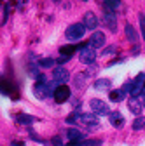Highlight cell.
Instances as JSON below:
<instances>
[{
    "label": "cell",
    "instance_id": "6da1fadb",
    "mask_svg": "<svg viewBox=\"0 0 145 146\" xmlns=\"http://www.w3.org/2000/svg\"><path fill=\"white\" fill-rule=\"evenodd\" d=\"M86 33V26L82 23H75V25H70L65 31V36L70 40V42H75V40H81Z\"/></svg>",
    "mask_w": 145,
    "mask_h": 146
},
{
    "label": "cell",
    "instance_id": "7a4b0ae2",
    "mask_svg": "<svg viewBox=\"0 0 145 146\" xmlns=\"http://www.w3.org/2000/svg\"><path fill=\"white\" fill-rule=\"evenodd\" d=\"M79 59H81V63H84V64H93L95 59H96V52H95V49L89 47V44L84 45V47L79 50Z\"/></svg>",
    "mask_w": 145,
    "mask_h": 146
},
{
    "label": "cell",
    "instance_id": "3957f363",
    "mask_svg": "<svg viewBox=\"0 0 145 146\" xmlns=\"http://www.w3.org/2000/svg\"><path fill=\"white\" fill-rule=\"evenodd\" d=\"M89 108L93 110L95 115H110V108L107 103H103L101 99H91L89 101Z\"/></svg>",
    "mask_w": 145,
    "mask_h": 146
},
{
    "label": "cell",
    "instance_id": "277c9868",
    "mask_svg": "<svg viewBox=\"0 0 145 146\" xmlns=\"http://www.w3.org/2000/svg\"><path fill=\"white\" fill-rule=\"evenodd\" d=\"M79 122L84 127H87L89 131H96L98 129V118H96L95 113H82L81 118H79Z\"/></svg>",
    "mask_w": 145,
    "mask_h": 146
},
{
    "label": "cell",
    "instance_id": "5b68a950",
    "mask_svg": "<svg viewBox=\"0 0 145 146\" xmlns=\"http://www.w3.org/2000/svg\"><path fill=\"white\" fill-rule=\"evenodd\" d=\"M145 85V73H138L136 78L131 80V90H130V94L131 98H136L140 92H142V87Z\"/></svg>",
    "mask_w": 145,
    "mask_h": 146
},
{
    "label": "cell",
    "instance_id": "8992f818",
    "mask_svg": "<svg viewBox=\"0 0 145 146\" xmlns=\"http://www.w3.org/2000/svg\"><path fill=\"white\" fill-rule=\"evenodd\" d=\"M52 78H54V82H56V84L65 85V82H68V78H70V73H68L66 68L60 66V68H54L52 70Z\"/></svg>",
    "mask_w": 145,
    "mask_h": 146
},
{
    "label": "cell",
    "instance_id": "52a82bcc",
    "mask_svg": "<svg viewBox=\"0 0 145 146\" xmlns=\"http://www.w3.org/2000/svg\"><path fill=\"white\" fill-rule=\"evenodd\" d=\"M52 98H54V101L60 103V104L61 103H66L70 99V89H68V85H60L56 90H54Z\"/></svg>",
    "mask_w": 145,
    "mask_h": 146
},
{
    "label": "cell",
    "instance_id": "ba28073f",
    "mask_svg": "<svg viewBox=\"0 0 145 146\" xmlns=\"http://www.w3.org/2000/svg\"><path fill=\"white\" fill-rule=\"evenodd\" d=\"M103 23L108 26L110 31H117V14L110 12V11H105L103 12Z\"/></svg>",
    "mask_w": 145,
    "mask_h": 146
},
{
    "label": "cell",
    "instance_id": "9c48e42d",
    "mask_svg": "<svg viewBox=\"0 0 145 146\" xmlns=\"http://www.w3.org/2000/svg\"><path fill=\"white\" fill-rule=\"evenodd\" d=\"M105 45V33L103 31H95L89 38V47L93 49H98V47H103Z\"/></svg>",
    "mask_w": 145,
    "mask_h": 146
},
{
    "label": "cell",
    "instance_id": "30bf717a",
    "mask_svg": "<svg viewBox=\"0 0 145 146\" xmlns=\"http://www.w3.org/2000/svg\"><path fill=\"white\" fill-rule=\"evenodd\" d=\"M82 25L86 26V30H95V28L98 26V19H96L95 12L87 11V12L84 14V21H82Z\"/></svg>",
    "mask_w": 145,
    "mask_h": 146
},
{
    "label": "cell",
    "instance_id": "8fae6325",
    "mask_svg": "<svg viewBox=\"0 0 145 146\" xmlns=\"http://www.w3.org/2000/svg\"><path fill=\"white\" fill-rule=\"evenodd\" d=\"M66 136H68V139H70L72 143H81V141H84V139H86V134H84V132H81L79 129H74V127L66 131Z\"/></svg>",
    "mask_w": 145,
    "mask_h": 146
},
{
    "label": "cell",
    "instance_id": "7c38bea8",
    "mask_svg": "<svg viewBox=\"0 0 145 146\" xmlns=\"http://www.w3.org/2000/svg\"><path fill=\"white\" fill-rule=\"evenodd\" d=\"M108 118H110V123L115 127V129H121V127L124 125V117H122L119 111H110Z\"/></svg>",
    "mask_w": 145,
    "mask_h": 146
},
{
    "label": "cell",
    "instance_id": "4fadbf2b",
    "mask_svg": "<svg viewBox=\"0 0 145 146\" xmlns=\"http://www.w3.org/2000/svg\"><path fill=\"white\" fill-rule=\"evenodd\" d=\"M75 50H77V47L74 44H68V45H61L60 47V54L63 58H72L75 54Z\"/></svg>",
    "mask_w": 145,
    "mask_h": 146
},
{
    "label": "cell",
    "instance_id": "5bb4252c",
    "mask_svg": "<svg viewBox=\"0 0 145 146\" xmlns=\"http://www.w3.org/2000/svg\"><path fill=\"white\" fill-rule=\"evenodd\" d=\"M124 31H126V36H128V40H130V42H133V44H135V42L138 40V33L135 31V28H133L130 23H126Z\"/></svg>",
    "mask_w": 145,
    "mask_h": 146
},
{
    "label": "cell",
    "instance_id": "9a60e30c",
    "mask_svg": "<svg viewBox=\"0 0 145 146\" xmlns=\"http://www.w3.org/2000/svg\"><path fill=\"white\" fill-rule=\"evenodd\" d=\"M128 104H130V111H131V113H135V115H140V111H142L143 104H142V103H140L136 98H131Z\"/></svg>",
    "mask_w": 145,
    "mask_h": 146
},
{
    "label": "cell",
    "instance_id": "2e32d148",
    "mask_svg": "<svg viewBox=\"0 0 145 146\" xmlns=\"http://www.w3.org/2000/svg\"><path fill=\"white\" fill-rule=\"evenodd\" d=\"M35 120V117H32V115H25V113H21V115H17L16 117V122L17 123H21V125H30V123H33Z\"/></svg>",
    "mask_w": 145,
    "mask_h": 146
},
{
    "label": "cell",
    "instance_id": "e0dca14e",
    "mask_svg": "<svg viewBox=\"0 0 145 146\" xmlns=\"http://www.w3.org/2000/svg\"><path fill=\"white\" fill-rule=\"evenodd\" d=\"M110 85H112V82L108 78H100V80L95 82V89H98V90H108Z\"/></svg>",
    "mask_w": 145,
    "mask_h": 146
},
{
    "label": "cell",
    "instance_id": "ac0fdd59",
    "mask_svg": "<svg viewBox=\"0 0 145 146\" xmlns=\"http://www.w3.org/2000/svg\"><path fill=\"white\" fill-rule=\"evenodd\" d=\"M124 90L122 89H119V90H110V96H108V98H110V101H114V103H121L122 99H124Z\"/></svg>",
    "mask_w": 145,
    "mask_h": 146
},
{
    "label": "cell",
    "instance_id": "d6986e66",
    "mask_svg": "<svg viewBox=\"0 0 145 146\" xmlns=\"http://www.w3.org/2000/svg\"><path fill=\"white\" fill-rule=\"evenodd\" d=\"M121 2H117V0H107V2H103V7L105 11H110V12H115L119 9Z\"/></svg>",
    "mask_w": 145,
    "mask_h": 146
},
{
    "label": "cell",
    "instance_id": "ffe728a7",
    "mask_svg": "<svg viewBox=\"0 0 145 146\" xmlns=\"http://www.w3.org/2000/svg\"><path fill=\"white\" fill-rule=\"evenodd\" d=\"M131 127H133V131H142V129H145V117H136L135 122L131 123Z\"/></svg>",
    "mask_w": 145,
    "mask_h": 146
},
{
    "label": "cell",
    "instance_id": "44dd1931",
    "mask_svg": "<svg viewBox=\"0 0 145 146\" xmlns=\"http://www.w3.org/2000/svg\"><path fill=\"white\" fill-rule=\"evenodd\" d=\"M86 78H87L86 73H79V75H75V82H74V84H75V87H77V89H82V87H84V80H86Z\"/></svg>",
    "mask_w": 145,
    "mask_h": 146
},
{
    "label": "cell",
    "instance_id": "7402d4cb",
    "mask_svg": "<svg viewBox=\"0 0 145 146\" xmlns=\"http://www.w3.org/2000/svg\"><path fill=\"white\" fill-rule=\"evenodd\" d=\"M100 144H101L100 139H84L79 143V146H100Z\"/></svg>",
    "mask_w": 145,
    "mask_h": 146
},
{
    "label": "cell",
    "instance_id": "603a6c76",
    "mask_svg": "<svg viewBox=\"0 0 145 146\" xmlns=\"http://www.w3.org/2000/svg\"><path fill=\"white\" fill-rule=\"evenodd\" d=\"M39 66H40V68H52V66H54V59H51V58H44V59L39 61Z\"/></svg>",
    "mask_w": 145,
    "mask_h": 146
},
{
    "label": "cell",
    "instance_id": "cb8c5ba5",
    "mask_svg": "<svg viewBox=\"0 0 145 146\" xmlns=\"http://www.w3.org/2000/svg\"><path fill=\"white\" fill-rule=\"evenodd\" d=\"M81 118V113L79 111H74V113H70L68 117H66V123H74V122H77Z\"/></svg>",
    "mask_w": 145,
    "mask_h": 146
},
{
    "label": "cell",
    "instance_id": "d4e9b609",
    "mask_svg": "<svg viewBox=\"0 0 145 146\" xmlns=\"http://www.w3.org/2000/svg\"><path fill=\"white\" fill-rule=\"evenodd\" d=\"M51 146H63V141H61V137L60 136H54L52 139H51V143H49Z\"/></svg>",
    "mask_w": 145,
    "mask_h": 146
},
{
    "label": "cell",
    "instance_id": "484cf974",
    "mask_svg": "<svg viewBox=\"0 0 145 146\" xmlns=\"http://www.w3.org/2000/svg\"><path fill=\"white\" fill-rule=\"evenodd\" d=\"M138 19H140V26H142V35H143V40H145V16L140 12L138 16Z\"/></svg>",
    "mask_w": 145,
    "mask_h": 146
},
{
    "label": "cell",
    "instance_id": "4316f807",
    "mask_svg": "<svg viewBox=\"0 0 145 146\" xmlns=\"http://www.w3.org/2000/svg\"><path fill=\"white\" fill-rule=\"evenodd\" d=\"M114 52H115V45H110V47L103 49V54H114Z\"/></svg>",
    "mask_w": 145,
    "mask_h": 146
},
{
    "label": "cell",
    "instance_id": "83f0119b",
    "mask_svg": "<svg viewBox=\"0 0 145 146\" xmlns=\"http://www.w3.org/2000/svg\"><path fill=\"white\" fill-rule=\"evenodd\" d=\"M11 146H25L23 141H11Z\"/></svg>",
    "mask_w": 145,
    "mask_h": 146
},
{
    "label": "cell",
    "instance_id": "f1b7e54d",
    "mask_svg": "<svg viewBox=\"0 0 145 146\" xmlns=\"http://www.w3.org/2000/svg\"><path fill=\"white\" fill-rule=\"evenodd\" d=\"M142 96H143V98H142V104H143V108H145V92H143Z\"/></svg>",
    "mask_w": 145,
    "mask_h": 146
}]
</instances>
